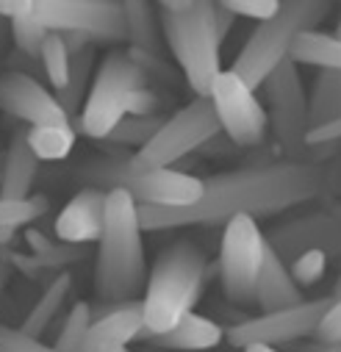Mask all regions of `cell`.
<instances>
[{"label": "cell", "instance_id": "1", "mask_svg": "<svg viewBox=\"0 0 341 352\" xmlns=\"http://www.w3.org/2000/svg\"><path fill=\"white\" fill-rule=\"evenodd\" d=\"M333 197L324 164L283 158L211 175L192 206H136V214L142 230H175L189 225H225L236 214L264 219L311 200L330 203Z\"/></svg>", "mask_w": 341, "mask_h": 352}, {"label": "cell", "instance_id": "2", "mask_svg": "<svg viewBox=\"0 0 341 352\" xmlns=\"http://www.w3.org/2000/svg\"><path fill=\"white\" fill-rule=\"evenodd\" d=\"M136 200L125 189H109L103 230L98 236L95 292L98 302L136 300L144 286V244Z\"/></svg>", "mask_w": 341, "mask_h": 352}, {"label": "cell", "instance_id": "3", "mask_svg": "<svg viewBox=\"0 0 341 352\" xmlns=\"http://www.w3.org/2000/svg\"><path fill=\"white\" fill-rule=\"evenodd\" d=\"M206 280L208 261L195 241L181 239L169 244L164 252H158L144 283V330L139 338L169 330L186 311H192L206 289Z\"/></svg>", "mask_w": 341, "mask_h": 352}, {"label": "cell", "instance_id": "4", "mask_svg": "<svg viewBox=\"0 0 341 352\" xmlns=\"http://www.w3.org/2000/svg\"><path fill=\"white\" fill-rule=\"evenodd\" d=\"M133 153L128 147L111 144L103 155L87 158L78 169L75 178L83 186H98V189H125L139 206H166V208H181L192 206L203 192V178L192 172H178L173 166L164 169H136L131 161Z\"/></svg>", "mask_w": 341, "mask_h": 352}, {"label": "cell", "instance_id": "5", "mask_svg": "<svg viewBox=\"0 0 341 352\" xmlns=\"http://www.w3.org/2000/svg\"><path fill=\"white\" fill-rule=\"evenodd\" d=\"M333 3L336 0H280L275 14L258 20V25L252 28L230 69L250 89H258L278 61L286 58L292 42L302 31L319 28V23L333 12Z\"/></svg>", "mask_w": 341, "mask_h": 352}, {"label": "cell", "instance_id": "6", "mask_svg": "<svg viewBox=\"0 0 341 352\" xmlns=\"http://www.w3.org/2000/svg\"><path fill=\"white\" fill-rule=\"evenodd\" d=\"M0 17H31L47 31L83 34L92 42H128L122 0H0Z\"/></svg>", "mask_w": 341, "mask_h": 352}, {"label": "cell", "instance_id": "7", "mask_svg": "<svg viewBox=\"0 0 341 352\" xmlns=\"http://www.w3.org/2000/svg\"><path fill=\"white\" fill-rule=\"evenodd\" d=\"M161 28L175 53L186 83L197 98H208L219 67V36L214 25V0H192L184 12L161 9Z\"/></svg>", "mask_w": 341, "mask_h": 352}, {"label": "cell", "instance_id": "8", "mask_svg": "<svg viewBox=\"0 0 341 352\" xmlns=\"http://www.w3.org/2000/svg\"><path fill=\"white\" fill-rule=\"evenodd\" d=\"M144 83H150V80H147L144 69L131 58L128 50L106 53V58L95 75V83H89L87 98H83L80 117L69 120L72 128L95 142L106 139L109 131L125 117L131 95Z\"/></svg>", "mask_w": 341, "mask_h": 352}, {"label": "cell", "instance_id": "9", "mask_svg": "<svg viewBox=\"0 0 341 352\" xmlns=\"http://www.w3.org/2000/svg\"><path fill=\"white\" fill-rule=\"evenodd\" d=\"M264 92L270 100L267 120L272 122L275 147L286 161H311V147L305 144L308 131V98L297 64L286 56L264 78Z\"/></svg>", "mask_w": 341, "mask_h": 352}, {"label": "cell", "instance_id": "10", "mask_svg": "<svg viewBox=\"0 0 341 352\" xmlns=\"http://www.w3.org/2000/svg\"><path fill=\"white\" fill-rule=\"evenodd\" d=\"M264 233L258 228V219L250 214H236L225 222L217 272L222 292L236 305H252L255 302V283L264 263Z\"/></svg>", "mask_w": 341, "mask_h": 352}, {"label": "cell", "instance_id": "11", "mask_svg": "<svg viewBox=\"0 0 341 352\" xmlns=\"http://www.w3.org/2000/svg\"><path fill=\"white\" fill-rule=\"evenodd\" d=\"M219 131L214 106L208 98H195L173 117H164L161 128L131 155L136 169H164L173 166L178 158L197 153V147Z\"/></svg>", "mask_w": 341, "mask_h": 352}, {"label": "cell", "instance_id": "12", "mask_svg": "<svg viewBox=\"0 0 341 352\" xmlns=\"http://www.w3.org/2000/svg\"><path fill=\"white\" fill-rule=\"evenodd\" d=\"M336 297H338V292H333L330 297L300 300L294 305L264 311L261 316L241 319V322L230 324L222 333V338H228V344L241 346V349H272L280 344H294L314 333L316 319Z\"/></svg>", "mask_w": 341, "mask_h": 352}, {"label": "cell", "instance_id": "13", "mask_svg": "<svg viewBox=\"0 0 341 352\" xmlns=\"http://www.w3.org/2000/svg\"><path fill=\"white\" fill-rule=\"evenodd\" d=\"M208 100L214 106L219 131L236 144V147H261L270 133V120L264 106L255 98V89L233 72V69H219L217 78L211 80Z\"/></svg>", "mask_w": 341, "mask_h": 352}, {"label": "cell", "instance_id": "14", "mask_svg": "<svg viewBox=\"0 0 341 352\" xmlns=\"http://www.w3.org/2000/svg\"><path fill=\"white\" fill-rule=\"evenodd\" d=\"M264 241L289 263L294 255L305 250H324L327 258H338L341 250V233H338V214L333 208L300 214L292 219L278 222L270 233H264Z\"/></svg>", "mask_w": 341, "mask_h": 352}, {"label": "cell", "instance_id": "15", "mask_svg": "<svg viewBox=\"0 0 341 352\" xmlns=\"http://www.w3.org/2000/svg\"><path fill=\"white\" fill-rule=\"evenodd\" d=\"M0 111L17 117L25 125L69 122V114L61 109L56 95L23 69H9L0 75Z\"/></svg>", "mask_w": 341, "mask_h": 352}, {"label": "cell", "instance_id": "16", "mask_svg": "<svg viewBox=\"0 0 341 352\" xmlns=\"http://www.w3.org/2000/svg\"><path fill=\"white\" fill-rule=\"evenodd\" d=\"M144 330L142 300L98 302L92 305V324L83 341V352H120Z\"/></svg>", "mask_w": 341, "mask_h": 352}, {"label": "cell", "instance_id": "17", "mask_svg": "<svg viewBox=\"0 0 341 352\" xmlns=\"http://www.w3.org/2000/svg\"><path fill=\"white\" fill-rule=\"evenodd\" d=\"M106 195L109 192L98 186H83L78 195H72V200L56 217V236L75 244L98 241L106 217Z\"/></svg>", "mask_w": 341, "mask_h": 352}, {"label": "cell", "instance_id": "18", "mask_svg": "<svg viewBox=\"0 0 341 352\" xmlns=\"http://www.w3.org/2000/svg\"><path fill=\"white\" fill-rule=\"evenodd\" d=\"M39 172V158L34 155L25 131H17L3 153V164H0V197L20 200L28 197Z\"/></svg>", "mask_w": 341, "mask_h": 352}, {"label": "cell", "instance_id": "19", "mask_svg": "<svg viewBox=\"0 0 341 352\" xmlns=\"http://www.w3.org/2000/svg\"><path fill=\"white\" fill-rule=\"evenodd\" d=\"M300 300H302V292L289 272V263L267 244L258 283H255V302H258V308H264V311H272V308L294 305Z\"/></svg>", "mask_w": 341, "mask_h": 352}, {"label": "cell", "instance_id": "20", "mask_svg": "<svg viewBox=\"0 0 341 352\" xmlns=\"http://www.w3.org/2000/svg\"><path fill=\"white\" fill-rule=\"evenodd\" d=\"M222 333L225 330L217 322H211L208 316L186 311L169 330L147 336V338L164 349H208V346H217L222 341Z\"/></svg>", "mask_w": 341, "mask_h": 352}, {"label": "cell", "instance_id": "21", "mask_svg": "<svg viewBox=\"0 0 341 352\" xmlns=\"http://www.w3.org/2000/svg\"><path fill=\"white\" fill-rule=\"evenodd\" d=\"M69 292H72V275H69L67 270H58V272L45 283L42 297L34 302V308L28 311V316L23 319L20 327H23L28 336L42 338V333L50 327V322L56 319V314H58L61 305L67 302Z\"/></svg>", "mask_w": 341, "mask_h": 352}, {"label": "cell", "instance_id": "22", "mask_svg": "<svg viewBox=\"0 0 341 352\" xmlns=\"http://www.w3.org/2000/svg\"><path fill=\"white\" fill-rule=\"evenodd\" d=\"M92 69H95V42L83 45L80 50L69 53V72H67V83L61 89H56V100L61 103V109L72 114L83 106V98H87V89H89V78H92Z\"/></svg>", "mask_w": 341, "mask_h": 352}, {"label": "cell", "instance_id": "23", "mask_svg": "<svg viewBox=\"0 0 341 352\" xmlns=\"http://www.w3.org/2000/svg\"><path fill=\"white\" fill-rule=\"evenodd\" d=\"M294 64H308V67H330V69H338L341 67V45H338V34H322L316 28L311 31H302L289 53H286Z\"/></svg>", "mask_w": 341, "mask_h": 352}, {"label": "cell", "instance_id": "24", "mask_svg": "<svg viewBox=\"0 0 341 352\" xmlns=\"http://www.w3.org/2000/svg\"><path fill=\"white\" fill-rule=\"evenodd\" d=\"M308 98V128L319 125V122H330L338 120L341 114V72L322 67L314 78L311 95Z\"/></svg>", "mask_w": 341, "mask_h": 352}, {"label": "cell", "instance_id": "25", "mask_svg": "<svg viewBox=\"0 0 341 352\" xmlns=\"http://www.w3.org/2000/svg\"><path fill=\"white\" fill-rule=\"evenodd\" d=\"M25 139L39 161H64L78 139L72 122H47V125H28Z\"/></svg>", "mask_w": 341, "mask_h": 352}, {"label": "cell", "instance_id": "26", "mask_svg": "<svg viewBox=\"0 0 341 352\" xmlns=\"http://www.w3.org/2000/svg\"><path fill=\"white\" fill-rule=\"evenodd\" d=\"M122 12H125L128 45L144 53H161L158 23H155L150 0H122Z\"/></svg>", "mask_w": 341, "mask_h": 352}, {"label": "cell", "instance_id": "27", "mask_svg": "<svg viewBox=\"0 0 341 352\" xmlns=\"http://www.w3.org/2000/svg\"><path fill=\"white\" fill-rule=\"evenodd\" d=\"M164 122V114H150V117H136V114H125L106 139H100L103 144H117V147H142Z\"/></svg>", "mask_w": 341, "mask_h": 352}, {"label": "cell", "instance_id": "28", "mask_svg": "<svg viewBox=\"0 0 341 352\" xmlns=\"http://www.w3.org/2000/svg\"><path fill=\"white\" fill-rule=\"evenodd\" d=\"M47 208H50V200L45 195H28L20 200L0 197V230L25 228V225L36 222L39 217H45Z\"/></svg>", "mask_w": 341, "mask_h": 352}, {"label": "cell", "instance_id": "29", "mask_svg": "<svg viewBox=\"0 0 341 352\" xmlns=\"http://www.w3.org/2000/svg\"><path fill=\"white\" fill-rule=\"evenodd\" d=\"M39 64H42V72L50 80L53 89H61L67 83V72H69V50H67L64 34L47 31V36L42 39V47H39Z\"/></svg>", "mask_w": 341, "mask_h": 352}, {"label": "cell", "instance_id": "30", "mask_svg": "<svg viewBox=\"0 0 341 352\" xmlns=\"http://www.w3.org/2000/svg\"><path fill=\"white\" fill-rule=\"evenodd\" d=\"M92 324V305L89 302H75L72 311L67 314L58 338L53 341V349L58 352H83V341H87Z\"/></svg>", "mask_w": 341, "mask_h": 352}, {"label": "cell", "instance_id": "31", "mask_svg": "<svg viewBox=\"0 0 341 352\" xmlns=\"http://www.w3.org/2000/svg\"><path fill=\"white\" fill-rule=\"evenodd\" d=\"M327 261H330L327 252L314 247V250H305V252H300V255H294L289 261V272H292V278H294V283L300 289H308V286H314V283H319L324 278Z\"/></svg>", "mask_w": 341, "mask_h": 352}, {"label": "cell", "instance_id": "32", "mask_svg": "<svg viewBox=\"0 0 341 352\" xmlns=\"http://www.w3.org/2000/svg\"><path fill=\"white\" fill-rule=\"evenodd\" d=\"M9 31L17 45V53L28 56L31 61H39V47H42V39L47 36V28L31 17H14L9 20Z\"/></svg>", "mask_w": 341, "mask_h": 352}, {"label": "cell", "instance_id": "33", "mask_svg": "<svg viewBox=\"0 0 341 352\" xmlns=\"http://www.w3.org/2000/svg\"><path fill=\"white\" fill-rule=\"evenodd\" d=\"M83 258H89V244H75V241H50L42 252H36V261L53 272L67 270L69 263Z\"/></svg>", "mask_w": 341, "mask_h": 352}, {"label": "cell", "instance_id": "34", "mask_svg": "<svg viewBox=\"0 0 341 352\" xmlns=\"http://www.w3.org/2000/svg\"><path fill=\"white\" fill-rule=\"evenodd\" d=\"M311 336H316V341L324 344L330 352L341 346V302H338V297L322 311V316L316 319Z\"/></svg>", "mask_w": 341, "mask_h": 352}, {"label": "cell", "instance_id": "35", "mask_svg": "<svg viewBox=\"0 0 341 352\" xmlns=\"http://www.w3.org/2000/svg\"><path fill=\"white\" fill-rule=\"evenodd\" d=\"M50 344H45L36 336H28L23 327L0 324V352H45Z\"/></svg>", "mask_w": 341, "mask_h": 352}, {"label": "cell", "instance_id": "36", "mask_svg": "<svg viewBox=\"0 0 341 352\" xmlns=\"http://www.w3.org/2000/svg\"><path fill=\"white\" fill-rule=\"evenodd\" d=\"M214 3L225 6L228 12L233 14H241V17H250V20H267L275 14L280 0H214Z\"/></svg>", "mask_w": 341, "mask_h": 352}, {"label": "cell", "instance_id": "37", "mask_svg": "<svg viewBox=\"0 0 341 352\" xmlns=\"http://www.w3.org/2000/svg\"><path fill=\"white\" fill-rule=\"evenodd\" d=\"M128 53H131V58L144 69L147 80H153V78H155V80L169 83V80H175V78H178V75H175V69L161 58V53H144V50H136V47H128Z\"/></svg>", "mask_w": 341, "mask_h": 352}, {"label": "cell", "instance_id": "38", "mask_svg": "<svg viewBox=\"0 0 341 352\" xmlns=\"http://www.w3.org/2000/svg\"><path fill=\"white\" fill-rule=\"evenodd\" d=\"M125 114H136V117H150V114H164V100L161 95L153 89L150 83L139 86L128 100V111Z\"/></svg>", "mask_w": 341, "mask_h": 352}, {"label": "cell", "instance_id": "39", "mask_svg": "<svg viewBox=\"0 0 341 352\" xmlns=\"http://www.w3.org/2000/svg\"><path fill=\"white\" fill-rule=\"evenodd\" d=\"M338 136H341V120H330L311 125L305 131V144H327V142H338Z\"/></svg>", "mask_w": 341, "mask_h": 352}, {"label": "cell", "instance_id": "40", "mask_svg": "<svg viewBox=\"0 0 341 352\" xmlns=\"http://www.w3.org/2000/svg\"><path fill=\"white\" fill-rule=\"evenodd\" d=\"M239 147L222 133V131H217L214 136H208L200 147H197V155H211V158H222V155H233Z\"/></svg>", "mask_w": 341, "mask_h": 352}, {"label": "cell", "instance_id": "41", "mask_svg": "<svg viewBox=\"0 0 341 352\" xmlns=\"http://www.w3.org/2000/svg\"><path fill=\"white\" fill-rule=\"evenodd\" d=\"M233 20H236V14H233V12H228V9H225V6H219V3H214V25H217V36H219V42L230 34Z\"/></svg>", "mask_w": 341, "mask_h": 352}, {"label": "cell", "instance_id": "42", "mask_svg": "<svg viewBox=\"0 0 341 352\" xmlns=\"http://www.w3.org/2000/svg\"><path fill=\"white\" fill-rule=\"evenodd\" d=\"M9 278H12V263L6 261V255H3V252H0V297H3V292H6Z\"/></svg>", "mask_w": 341, "mask_h": 352}, {"label": "cell", "instance_id": "43", "mask_svg": "<svg viewBox=\"0 0 341 352\" xmlns=\"http://www.w3.org/2000/svg\"><path fill=\"white\" fill-rule=\"evenodd\" d=\"M155 3L161 6V9H169V12H184L192 0H155Z\"/></svg>", "mask_w": 341, "mask_h": 352}, {"label": "cell", "instance_id": "44", "mask_svg": "<svg viewBox=\"0 0 341 352\" xmlns=\"http://www.w3.org/2000/svg\"><path fill=\"white\" fill-rule=\"evenodd\" d=\"M6 36H9V23L0 17V53L6 50Z\"/></svg>", "mask_w": 341, "mask_h": 352}]
</instances>
